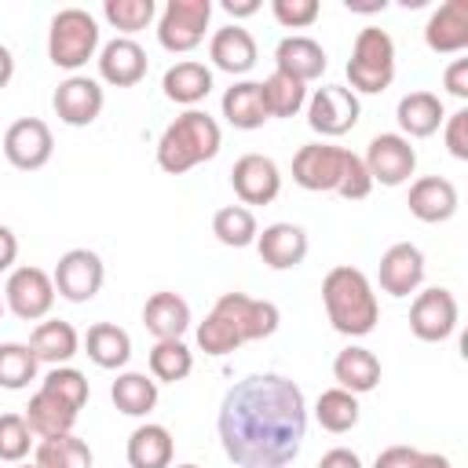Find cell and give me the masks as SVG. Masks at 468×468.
Instances as JSON below:
<instances>
[{
  "instance_id": "cell-12",
  "label": "cell",
  "mask_w": 468,
  "mask_h": 468,
  "mask_svg": "<svg viewBox=\"0 0 468 468\" xmlns=\"http://www.w3.org/2000/svg\"><path fill=\"white\" fill-rule=\"evenodd\" d=\"M51 150H55V139H51V128L40 117H18L4 132V157L22 172L44 168L51 161Z\"/></svg>"
},
{
  "instance_id": "cell-14",
  "label": "cell",
  "mask_w": 468,
  "mask_h": 468,
  "mask_svg": "<svg viewBox=\"0 0 468 468\" xmlns=\"http://www.w3.org/2000/svg\"><path fill=\"white\" fill-rule=\"evenodd\" d=\"M212 311L223 314L238 329L241 344L271 336L278 329V322H282V314H278V307L271 300H256V296H245V292H223Z\"/></svg>"
},
{
  "instance_id": "cell-2",
  "label": "cell",
  "mask_w": 468,
  "mask_h": 468,
  "mask_svg": "<svg viewBox=\"0 0 468 468\" xmlns=\"http://www.w3.org/2000/svg\"><path fill=\"white\" fill-rule=\"evenodd\" d=\"M322 303L333 329L344 336H366L377 329V318H380L377 292L358 267H347V263L333 267L322 282Z\"/></svg>"
},
{
  "instance_id": "cell-36",
  "label": "cell",
  "mask_w": 468,
  "mask_h": 468,
  "mask_svg": "<svg viewBox=\"0 0 468 468\" xmlns=\"http://www.w3.org/2000/svg\"><path fill=\"white\" fill-rule=\"evenodd\" d=\"M260 88H263V102H267V113L271 117H296L307 106V84H300L289 73H278L274 69Z\"/></svg>"
},
{
  "instance_id": "cell-40",
  "label": "cell",
  "mask_w": 468,
  "mask_h": 468,
  "mask_svg": "<svg viewBox=\"0 0 468 468\" xmlns=\"http://www.w3.org/2000/svg\"><path fill=\"white\" fill-rule=\"evenodd\" d=\"M40 391L55 395L58 402H66L69 410L80 413V406L88 402V377L80 369H73V366H51L48 377L40 380Z\"/></svg>"
},
{
  "instance_id": "cell-16",
  "label": "cell",
  "mask_w": 468,
  "mask_h": 468,
  "mask_svg": "<svg viewBox=\"0 0 468 468\" xmlns=\"http://www.w3.org/2000/svg\"><path fill=\"white\" fill-rule=\"evenodd\" d=\"M230 183H234V194L245 201V205H271L282 190V172L271 157L263 154H245L234 161L230 168Z\"/></svg>"
},
{
  "instance_id": "cell-22",
  "label": "cell",
  "mask_w": 468,
  "mask_h": 468,
  "mask_svg": "<svg viewBox=\"0 0 468 468\" xmlns=\"http://www.w3.org/2000/svg\"><path fill=\"white\" fill-rule=\"evenodd\" d=\"M274 69L296 77L300 84L318 80V77L325 73V51H322V44L311 40V37H300V33H296V37H285V40H278V48H274Z\"/></svg>"
},
{
  "instance_id": "cell-38",
  "label": "cell",
  "mask_w": 468,
  "mask_h": 468,
  "mask_svg": "<svg viewBox=\"0 0 468 468\" xmlns=\"http://www.w3.org/2000/svg\"><path fill=\"white\" fill-rule=\"evenodd\" d=\"M212 234L230 249H245V245L256 241L260 227H256V216L245 205H227L212 216Z\"/></svg>"
},
{
  "instance_id": "cell-35",
  "label": "cell",
  "mask_w": 468,
  "mask_h": 468,
  "mask_svg": "<svg viewBox=\"0 0 468 468\" xmlns=\"http://www.w3.org/2000/svg\"><path fill=\"white\" fill-rule=\"evenodd\" d=\"M314 417H318V424H322L325 431L344 435V431H351V428L358 424V395H351V391H344V388H329V391L318 395Z\"/></svg>"
},
{
  "instance_id": "cell-32",
  "label": "cell",
  "mask_w": 468,
  "mask_h": 468,
  "mask_svg": "<svg viewBox=\"0 0 468 468\" xmlns=\"http://www.w3.org/2000/svg\"><path fill=\"white\" fill-rule=\"evenodd\" d=\"M22 417H26L29 431L40 435V439L66 435V431H73V424H77V410H69L66 402H58V399L48 395V391H37V395L29 399V406H26Z\"/></svg>"
},
{
  "instance_id": "cell-29",
  "label": "cell",
  "mask_w": 468,
  "mask_h": 468,
  "mask_svg": "<svg viewBox=\"0 0 468 468\" xmlns=\"http://www.w3.org/2000/svg\"><path fill=\"white\" fill-rule=\"evenodd\" d=\"M29 351L37 355V362H48V366H66L77 351H80V336L69 322L62 318H51V322H40L29 336Z\"/></svg>"
},
{
  "instance_id": "cell-27",
  "label": "cell",
  "mask_w": 468,
  "mask_h": 468,
  "mask_svg": "<svg viewBox=\"0 0 468 468\" xmlns=\"http://www.w3.org/2000/svg\"><path fill=\"white\" fill-rule=\"evenodd\" d=\"M223 117L241 128V132H252V128H263V121H271L267 113V102H263V88L260 80H238L223 91Z\"/></svg>"
},
{
  "instance_id": "cell-50",
  "label": "cell",
  "mask_w": 468,
  "mask_h": 468,
  "mask_svg": "<svg viewBox=\"0 0 468 468\" xmlns=\"http://www.w3.org/2000/svg\"><path fill=\"white\" fill-rule=\"evenodd\" d=\"M15 256H18V238L11 234V227L0 223V271H11Z\"/></svg>"
},
{
  "instance_id": "cell-42",
  "label": "cell",
  "mask_w": 468,
  "mask_h": 468,
  "mask_svg": "<svg viewBox=\"0 0 468 468\" xmlns=\"http://www.w3.org/2000/svg\"><path fill=\"white\" fill-rule=\"evenodd\" d=\"M197 347L205 351V355H230V351H238L241 347V336H238V329L223 318V314H216V311H208L205 314V322L197 325Z\"/></svg>"
},
{
  "instance_id": "cell-23",
  "label": "cell",
  "mask_w": 468,
  "mask_h": 468,
  "mask_svg": "<svg viewBox=\"0 0 468 468\" xmlns=\"http://www.w3.org/2000/svg\"><path fill=\"white\" fill-rule=\"evenodd\" d=\"M406 205L420 223H446L457 212V186L442 176H424L410 186Z\"/></svg>"
},
{
  "instance_id": "cell-37",
  "label": "cell",
  "mask_w": 468,
  "mask_h": 468,
  "mask_svg": "<svg viewBox=\"0 0 468 468\" xmlns=\"http://www.w3.org/2000/svg\"><path fill=\"white\" fill-rule=\"evenodd\" d=\"M194 369V355L183 340H157L154 351H150V373L154 380L161 384H176V380H186Z\"/></svg>"
},
{
  "instance_id": "cell-54",
  "label": "cell",
  "mask_w": 468,
  "mask_h": 468,
  "mask_svg": "<svg viewBox=\"0 0 468 468\" xmlns=\"http://www.w3.org/2000/svg\"><path fill=\"white\" fill-rule=\"evenodd\" d=\"M347 4V11H384L388 4L384 0H373V4H355V0H344Z\"/></svg>"
},
{
  "instance_id": "cell-39",
  "label": "cell",
  "mask_w": 468,
  "mask_h": 468,
  "mask_svg": "<svg viewBox=\"0 0 468 468\" xmlns=\"http://www.w3.org/2000/svg\"><path fill=\"white\" fill-rule=\"evenodd\" d=\"M37 355L29 351V344H0V388L7 391H22L29 388V380H37Z\"/></svg>"
},
{
  "instance_id": "cell-53",
  "label": "cell",
  "mask_w": 468,
  "mask_h": 468,
  "mask_svg": "<svg viewBox=\"0 0 468 468\" xmlns=\"http://www.w3.org/2000/svg\"><path fill=\"white\" fill-rule=\"evenodd\" d=\"M11 77H15V55L0 44V88H7V84H11Z\"/></svg>"
},
{
  "instance_id": "cell-17",
  "label": "cell",
  "mask_w": 468,
  "mask_h": 468,
  "mask_svg": "<svg viewBox=\"0 0 468 468\" xmlns=\"http://www.w3.org/2000/svg\"><path fill=\"white\" fill-rule=\"evenodd\" d=\"M377 278H380V289H384L388 296H399V300H402V296L417 292L420 282H424V252H420L413 241L391 245V249L380 256Z\"/></svg>"
},
{
  "instance_id": "cell-25",
  "label": "cell",
  "mask_w": 468,
  "mask_h": 468,
  "mask_svg": "<svg viewBox=\"0 0 468 468\" xmlns=\"http://www.w3.org/2000/svg\"><path fill=\"white\" fill-rule=\"evenodd\" d=\"M143 325L157 340H183L190 329V303L179 292H154L143 307Z\"/></svg>"
},
{
  "instance_id": "cell-57",
  "label": "cell",
  "mask_w": 468,
  "mask_h": 468,
  "mask_svg": "<svg viewBox=\"0 0 468 468\" xmlns=\"http://www.w3.org/2000/svg\"><path fill=\"white\" fill-rule=\"evenodd\" d=\"M18 468H37V464H18Z\"/></svg>"
},
{
  "instance_id": "cell-13",
  "label": "cell",
  "mask_w": 468,
  "mask_h": 468,
  "mask_svg": "<svg viewBox=\"0 0 468 468\" xmlns=\"http://www.w3.org/2000/svg\"><path fill=\"white\" fill-rule=\"evenodd\" d=\"M410 329L424 344H439L457 329V300L450 289H424L413 296L410 307Z\"/></svg>"
},
{
  "instance_id": "cell-7",
  "label": "cell",
  "mask_w": 468,
  "mask_h": 468,
  "mask_svg": "<svg viewBox=\"0 0 468 468\" xmlns=\"http://www.w3.org/2000/svg\"><path fill=\"white\" fill-rule=\"evenodd\" d=\"M4 307L22 322H40L55 307V282L40 267H15L4 285Z\"/></svg>"
},
{
  "instance_id": "cell-24",
  "label": "cell",
  "mask_w": 468,
  "mask_h": 468,
  "mask_svg": "<svg viewBox=\"0 0 468 468\" xmlns=\"http://www.w3.org/2000/svg\"><path fill=\"white\" fill-rule=\"evenodd\" d=\"M395 121H399V128H402L406 139H428L446 121V110H442L439 95H431V91H410V95L399 99Z\"/></svg>"
},
{
  "instance_id": "cell-41",
  "label": "cell",
  "mask_w": 468,
  "mask_h": 468,
  "mask_svg": "<svg viewBox=\"0 0 468 468\" xmlns=\"http://www.w3.org/2000/svg\"><path fill=\"white\" fill-rule=\"evenodd\" d=\"M102 15H106V22H110L113 29H121V33H139V29H146V26L154 22L157 4H154V0H106V4H102Z\"/></svg>"
},
{
  "instance_id": "cell-34",
  "label": "cell",
  "mask_w": 468,
  "mask_h": 468,
  "mask_svg": "<svg viewBox=\"0 0 468 468\" xmlns=\"http://www.w3.org/2000/svg\"><path fill=\"white\" fill-rule=\"evenodd\" d=\"M37 468H91V446L77 439L73 431L40 439L37 446Z\"/></svg>"
},
{
  "instance_id": "cell-10",
  "label": "cell",
  "mask_w": 468,
  "mask_h": 468,
  "mask_svg": "<svg viewBox=\"0 0 468 468\" xmlns=\"http://www.w3.org/2000/svg\"><path fill=\"white\" fill-rule=\"evenodd\" d=\"M358 113H362L358 95L351 88H340V84H325L307 99V124L329 139L351 132L358 124Z\"/></svg>"
},
{
  "instance_id": "cell-6",
  "label": "cell",
  "mask_w": 468,
  "mask_h": 468,
  "mask_svg": "<svg viewBox=\"0 0 468 468\" xmlns=\"http://www.w3.org/2000/svg\"><path fill=\"white\" fill-rule=\"evenodd\" d=\"M212 0H168L157 18V40L172 55H186L205 40Z\"/></svg>"
},
{
  "instance_id": "cell-8",
  "label": "cell",
  "mask_w": 468,
  "mask_h": 468,
  "mask_svg": "<svg viewBox=\"0 0 468 468\" xmlns=\"http://www.w3.org/2000/svg\"><path fill=\"white\" fill-rule=\"evenodd\" d=\"M362 165H366V172H369L373 183H380V186H402L413 176V168H417V150L410 146L406 135L380 132V135L369 139Z\"/></svg>"
},
{
  "instance_id": "cell-45",
  "label": "cell",
  "mask_w": 468,
  "mask_h": 468,
  "mask_svg": "<svg viewBox=\"0 0 468 468\" xmlns=\"http://www.w3.org/2000/svg\"><path fill=\"white\" fill-rule=\"evenodd\" d=\"M369 190H373V179H369V172H366L362 157L347 150V157H344V176H340L336 194H340V197H347V201H362V197H369Z\"/></svg>"
},
{
  "instance_id": "cell-31",
  "label": "cell",
  "mask_w": 468,
  "mask_h": 468,
  "mask_svg": "<svg viewBox=\"0 0 468 468\" xmlns=\"http://www.w3.org/2000/svg\"><path fill=\"white\" fill-rule=\"evenodd\" d=\"M84 351L99 369H121L132 358V336L113 322H95L84 336Z\"/></svg>"
},
{
  "instance_id": "cell-55",
  "label": "cell",
  "mask_w": 468,
  "mask_h": 468,
  "mask_svg": "<svg viewBox=\"0 0 468 468\" xmlns=\"http://www.w3.org/2000/svg\"><path fill=\"white\" fill-rule=\"evenodd\" d=\"M176 468H197V464H176Z\"/></svg>"
},
{
  "instance_id": "cell-15",
  "label": "cell",
  "mask_w": 468,
  "mask_h": 468,
  "mask_svg": "<svg viewBox=\"0 0 468 468\" xmlns=\"http://www.w3.org/2000/svg\"><path fill=\"white\" fill-rule=\"evenodd\" d=\"M102 102H106L102 84L91 80V77H80V73L66 77L51 95V106H55L58 121L69 124V128H88L102 113Z\"/></svg>"
},
{
  "instance_id": "cell-26",
  "label": "cell",
  "mask_w": 468,
  "mask_h": 468,
  "mask_svg": "<svg viewBox=\"0 0 468 468\" xmlns=\"http://www.w3.org/2000/svg\"><path fill=\"white\" fill-rule=\"evenodd\" d=\"M333 377H336V388H344L351 395H366L380 384V358L369 347L351 344L333 358Z\"/></svg>"
},
{
  "instance_id": "cell-11",
  "label": "cell",
  "mask_w": 468,
  "mask_h": 468,
  "mask_svg": "<svg viewBox=\"0 0 468 468\" xmlns=\"http://www.w3.org/2000/svg\"><path fill=\"white\" fill-rule=\"evenodd\" d=\"M344 157L347 150L344 146H333V143H307L292 154V179L303 186V190H314V194H325V190H336L340 186V176H344Z\"/></svg>"
},
{
  "instance_id": "cell-47",
  "label": "cell",
  "mask_w": 468,
  "mask_h": 468,
  "mask_svg": "<svg viewBox=\"0 0 468 468\" xmlns=\"http://www.w3.org/2000/svg\"><path fill=\"white\" fill-rule=\"evenodd\" d=\"M442 84H446L450 95L468 99V58H453V62L446 66V73H442Z\"/></svg>"
},
{
  "instance_id": "cell-18",
  "label": "cell",
  "mask_w": 468,
  "mask_h": 468,
  "mask_svg": "<svg viewBox=\"0 0 468 468\" xmlns=\"http://www.w3.org/2000/svg\"><path fill=\"white\" fill-rule=\"evenodd\" d=\"M424 44L435 55H457L468 48V0H446L424 26Z\"/></svg>"
},
{
  "instance_id": "cell-28",
  "label": "cell",
  "mask_w": 468,
  "mask_h": 468,
  "mask_svg": "<svg viewBox=\"0 0 468 468\" xmlns=\"http://www.w3.org/2000/svg\"><path fill=\"white\" fill-rule=\"evenodd\" d=\"M161 88H165V95H168L172 102L194 106V102H201V99L212 91V69H208L205 62L183 58V62H176V66L165 69Z\"/></svg>"
},
{
  "instance_id": "cell-30",
  "label": "cell",
  "mask_w": 468,
  "mask_h": 468,
  "mask_svg": "<svg viewBox=\"0 0 468 468\" xmlns=\"http://www.w3.org/2000/svg\"><path fill=\"white\" fill-rule=\"evenodd\" d=\"M172 431L165 424H139L128 435V464L132 468H172Z\"/></svg>"
},
{
  "instance_id": "cell-43",
  "label": "cell",
  "mask_w": 468,
  "mask_h": 468,
  "mask_svg": "<svg viewBox=\"0 0 468 468\" xmlns=\"http://www.w3.org/2000/svg\"><path fill=\"white\" fill-rule=\"evenodd\" d=\"M29 424L22 413H0V461H22L29 453Z\"/></svg>"
},
{
  "instance_id": "cell-21",
  "label": "cell",
  "mask_w": 468,
  "mask_h": 468,
  "mask_svg": "<svg viewBox=\"0 0 468 468\" xmlns=\"http://www.w3.org/2000/svg\"><path fill=\"white\" fill-rule=\"evenodd\" d=\"M208 58H212L216 69H223L230 77H241V73H249L256 66V40L238 22L234 26H223L208 40Z\"/></svg>"
},
{
  "instance_id": "cell-51",
  "label": "cell",
  "mask_w": 468,
  "mask_h": 468,
  "mask_svg": "<svg viewBox=\"0 0 468 468\" xmlns=\"http://www.w3.org/2000/svg\"><path fill=\"white\" fill-rule=\"evenodd\" d=\"M223 11L234 15V18H245V15H256L260 4L256 0H223Z\"/></svg>"
},
{
  "instance_id": "cell-4",
  "label": "cell",
  "mask_w": 468,
  "mask_h": 468,
  "mask_svg": "<svg viewBox=\"0 0 468 468\" xmlns=\"http://www.w3.org/2000/svg\"><path fill=\"white\" fill-rule=\"evenodd\" d=\"M99 51V22L84 7H62L48 29V58L58 69H80Z\"/></svg>"
},
{
  "instance_id": "cell-1",
  "label": "cell",
  "mask_w": 468,
  "mask_h": 468,
  "mask_svg": "<svg viewBox=\"0 0 468 468\" xmlns=\"http://www.w3.org/2000/svg\"><path fill=\"white\" fill-rule=\"evenodd\" d=\"M216 428L238 468H285L307 435L303 391L282 373H252L223 395Z\"/></svg>"
},
{
  "instance_id": "cell-19",
  "label": "cell",
  "mask_w": 468,
  "mask_h": 468,
  "mask_svg": "<svg viewBox=\"0 0 468 468\" xmlns=\"http://www.w3.org/2000/svg\"><path fill=\"white\" fill-rule=\"evenodd\" d=\"M99 77L113 88H132L146 77V51L132 37H113L99 51Z\"/></svg>"
},
{
  "instance_id": "cell-56",
  "label": "cell",
  "mask_w": 468,
  "mask_h": 468,
  "mask_svg": "<svg viewBox=\"0 0 468 468\" xmlns=\"http://www.w3.org/2000/svg\"><path fill=\"white\" fill-rule=\"evenodd\" d=\"M0 314H4V292H0Z\"/></svg>"
},
{
  "instance_id": "cell-5",
  "label": "cell",
  "mask_w": 468,
  "mask_h": 468,
  "mask_svg": "<svg viewBox=\"0 0 468 468\" xmlns=\"http://www.w3.org/2000/svg\"><path fill=\"white\" fill-rule=\"evenodd\" d=\"M347 80L355 91L377 95L395 80V40L384 29H358L351 58H347Z\"/></svg>"
},
{
  "instance_id": "cell-9",
  "label": "cell",
  "mask_w": 468,
  "mask_h": 468,
  "mask_svg": "<svg viewBox=\"0 0 468 468\" xmlns=\"http://www.w3.org/2000/svg\"><path fill=\"white\" fill-rule=\"evenodd\" d=\"M102 278H106V267H102L99 252H91V249L62 252L58 263H55V274H51L55 292L69 303H88L102 289Z\"/></svg>"
},
{
  "instance_id": "cell-46",
  "label": "cell",
  "mask_w": 468,
  "mask_h": 468,
  "mask_svg": "<svg viewBox=\"0 0 468 468\" xmlns=\"http://www.w3.org/2000/svg\"><path fill=\"white\" fill-rule=\"evenodd\" d=\"M446 150L457 161H468V110H457L446 117Z\"/></svg>"
},
{
  "instance_id": "cell-48",
  "label": "cell",
  "mask_w": 468,
  "mask_h": 468,
  "mask_svg": "<svg viewBox=\"0 0 468 468\" xmlns=\"http://www.w3.org/2000/svg\"><path fill=\"white\" fill-rule=\"evenodd\" d=\"M417 453H420V450H413V446H388V450L377 453L373 468H413Z\"/></svg>"
},
{
  "instance_id": "cell-52",
  "label": "cell",
  "mask_w": 468,
  "mask_h": 468,
  "mask_svg": "<svg viewBox=\"0 0 468 468\" xmlns=\"http://www.w3.org/2000/svg\"><path fill=\"white\" fill-rule=\"evenodd\" d=\"M413 468H453L450 464V457H442V453H417V461H413Z\"/></svg>"
},
{
  "instance_id": "cell-44",
  "label": "cell",
  "mask_w": 468,
  "mask_h": 468,
  "mask_svg": "<svg viewBox=\"0 0 468 468\" xmlns=\"http://www.w3.org/2000/svg\"><path fill=\"white\" fill-rule=\"evenodd\" d=\"M271 15L285 29H307L322 15V7L318 0H271Z\"/></svg>"
},
{
  "instance_id": "cell-49",
  "label": "cell",
  "mask_w": 468,
  "mask_h": 468,
  "mask_svg": "<svg viewBox=\"0 0 468 468\" xmlns=\"http://www.w3.org/2000/svg\"><path fill=\"white\" fill-rule=\"evenodd\" d=\"M318 468H362V461H358L355 450H347V446H333L329 453H322Z\"/></svg>"
},
{
  "instance_id": "cell-3",
  "label": "cell",
  "mask_w": 468,
  "mask_h": 468,
  "mask_svg": "<svg viewBox=\"0 0 468 468\" xmlns=\"http://www.w3.org/2000/svg\"><path fill=\"white\" fill-rule=\"evenodd\" d=\"M223 132L216 124V117H208L205 110H186L179 113L157 139V165L168 176H183L201 161H212L219 154Z\"/></svg>"
},
{
  "instance_id": "cell-20",
  "label": "cell",
  "mask_w": 468,
  "mask_h": 468,
  "mask_svg": "<svg viewBox=\"0 0 468 468\" xmlns=\"http://www.w3.org/2000/svg\"><path fill=\"white\" fill-rule=\"evenodd\" d=\"M256 249L271 271H292L307 256V234L296 223H271L263 234H256Z\"/></svg>"
},
{
  "instance_id": "cell-33",
  "label": "cell",
  "mask_w": 468,
  "mask_h": 468,
  "mask_svg": "<svg viewBox=\"0 0 468 468\" xmlns=\"http://www.w3.org/2000/svg\"><path fill=\"white\" fill-rule=\"evenodd\" d=\"M110 399L124 417H146L157 406V380H150L146 373H132L128 369V373H121L113 380Z\"/></svg>"
}]
</instances>
